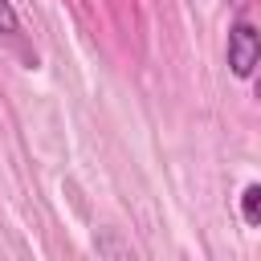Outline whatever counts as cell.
<instances>
[{"label": "cell", "instance_id": "obj_1", "mask_svg": "<svg viewBox=\"0 0 261 261\" xmlns=\"http://www.w3.org/2000/svg\"><path fill=\"white\" fill-rule=\"evenodd\" d=\"M257 57H261V37H257V29L249 24V20H237L232 29H228V69H232V77H253V69H257Z\"/></svg>", "mask_w": 261, "mask_h": 261}, {"label": "cell", "instance_id": "obj_2", "mask_svg": "<svg viewBox=\"0 0 261 261\" xmlns=\"http://www.w3.org/2000/svg\"><path fill=\"white\" fill-rule=\"evenodd\" d=\"M241 216H245L249 228L261 224V184H245V192H241Z\"/></svg>", "mask_w": 261, "mask_h": 261}, {"label": "cell", "instance_id": "obj_3", "mask_svg": "<svg viewBox=\"0 0 261 261\" xmlns=\"http://www.w3.org/2000/svg\"><path fill=\"white\" fill-rule=\"evenodd\" d=\"M0 37L4 41H20V16H16V8H12V0H0Z\"/></svg>", "mask_w": 261, "mask_h": 261}, {"label": "cell", "instance_id": "obj_4", "mask_svg": "<svg viewBox=\"0 0 261 261\" xmlns=\"http://www.w3.org/2000/svg\"><path fill=\"white\" fill-rule=\"evenodd\" d=\"M94 249H98V253H130V249L118 245V241H94Z\"/></svg>", "mask_w": 261, "mask_h": 261}]
</instances>
